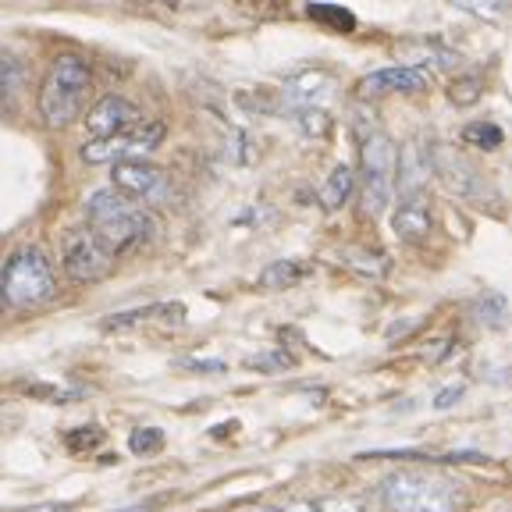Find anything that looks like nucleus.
Segmentation results:
<instances>
[{
	"instance_id": "obj_21",
	"label": "nucleus",
	"mask_w": 512,
	"mask_h": 512,
	"mask_svg": "<svg viewBox=\"0 0 512 512\" xmlns=\"http://www.w3.org/2000/svg\"><path fill=\"white\" fill-rule=\"evenodd\" d=\"M104 441V431L100 427H79V434H68L64 445L72 448V452H86V448H96Z\"/></svg>"
},
{
	"instance_id": "obj_25",
	"label": "nucleus",
	"mask_w": 512,
	"mask_h": 512,
	"mask_svg": "<svg viewBox=\"0 0 512 512\" xmlns=\"http://www.w3.org/2000/svg\"><path fill=\"white\" fill-rule=\"evenodd\" d=\"M0 306H4V296H0Z\"/></svg>"
},
{
	"instance_id": "obj_16",
	"label": "nucleus",
	"mask_w": 512,
	"mask_h": 512,
	"mask_svg": "<svg viewBox=\"0 0 512 512\" xmlns=\"http://www.w3.org/2000/svg\"><path fill=\"white\" fill-rule=\"evenodd\" d=\"M502 128L495 121H473V125L463 128V143L477 146V150H498L502 146Z\"/></svg>"
},
{
	"instance_id": "obj_4",
	"label": "nucleus",
	"mask_w": 512,
	"mask_h": 512,
	"mask_svg": "<svg viewBox=\"0 0 512 512\" xmlns=\"http://www.w3.org/2000/svg\"><path fill=\"white\" fill-rule=\"evenodd\" d=\"M395 168H399V153L395 143L388 139V132L381 128H370L363 132L360 143V200L363 214L381 217L392 203L395 192Z\"/></svg>"
},
{
	"instance_id": "obj_1",
	"label": "nucleus",
	"mask_w": 512,
	"mask_h": 512,
	"mask_svg": "<svg viewBox=\"0 0 512 512\" xmlns=\"http://www.w3.org/2000/svg\"><path fill=\"white\" fill-rule=\"evenodd\" d=\"M381 502L388 512H459L466 484L431 466H402L381 480Z\"/></svg>"
},
{
	"instance_id": "obj_20",
	"label": "nucleus",
	"mask_w": 512,
	"mask_h": 512,
	"mask_svg": "<svg viewBox=\"0 0 512 512\" xmlns=\"http://www.w3.org/2000/svg\"><path fill=\"white\" fill-rule=\"evenodd\" d=\"M310 15L317 18V22H331V25H338V29H345V32H349L352 25H356V18H352L349 11H342V8H328V4H313Z\"/></svg>"
},
{
	"instance_id": "obj_13",
	"label": "nucleus",
	"mask_w": 512,
	"mask_h": 512,
	"mask_svg": "<svg viewBox=\"0 0 512 512\" xmlns=\"http://www.w3.org/2000/svg\"><path fill=\"white\" fill-rule=\"evenodd\" d=\"M22 93V64L15 54H4L0 50V107L4 111H15V100Z\"/></svg>"
},
{
	"instance_id": "obj_2",
	"label": "nucleus",
	"mask_w": 512,
	"mask_h": 512,
	"mask_svg": "<svg viewBox=\"0 0 512 512\" xmlns=\"http://www.w3.org/2000/svg\"><path fill=\"white\" fill-rule=\"evenodd\" d=\"M86 221L89 232L104 242L107 249H132L153 239L157 221L150 217V210H143L139 203L125 200L114 189H100L86 200Z\"/></svg>"
},
{
	"instance_id": "obj_11",
	"label": "nucleus",
	"mask_w": 512,
	"mask_h": 512,
	"mask_svg": "<svg viewBox=\"0 0 512 512\" xmlns=\"http://www.w3.org/2000/svg\"><path fill=\"white\" fill-rule=\"evenodd\" d=\"M392 228L402 242H424L434 228V214H431V200L427 192H413V196H402L399 207L392 214Z\"/></svg>"
},
{
	"instance_id": "obj_10",
	"label": "nucleus",
	"mask_w": 512,
	"mask_h": 512,
	"mask_svg": "<svg viewBox=\"0 0 512 512\" xmlns=\"http://www.w3.org/2000/svg\"><path fill=\"white\" fill-rule=\"evenodd\" d=\"M431 86V75L416 64H395V68H381L360 79V96H384V93H424Z\"/></svg>"
},
{
	"instance_id": "obj_22",
	"label": "nucleus",
	"mask_w": 512,
	"mask_h": 512,
	"mask_svg": "<svg viewBox=\"0 0 512 512\" xmlns=\"http://www.w3.org/2000/svg\"><path fill=\"white\" fill-rule=\"evenodd\" d=\"M317 505H320V512H367L360 498H349V495L324 498V502H317Z\"/></svg>"
},
{
	"instance_id": "obj_9",
	"label": "nucleus",
	"mask_w": 512,
	"mask_h": 512,
	"mask_svg": "<svg viewBox=\"0 0 512 512\" xmlns=\"http://www.w3.org/2000/svg\"><path fill=\"white\" fill-rule=\"evenodd\" d=\"M132 125H139V111L121 96H104L100 104H93V111L86 114V132L93 136V143L100 139H114L121 132H128Z\"/></svg>"
},
{
	"instance_id": "obj_24",
	"label": "nucleus",
	"mask_w": 512,
	"mask_h": 512,
	"mask_svg": "<svg viewBox=\"0 0 512 512\" xmlns=\"http://www.w3.org/2000/svg\"><path fill=\"white\" fill-rule=\"evenodd\" d=\"M160 505V498H150V502H136V505H125V509H114V512H153Z\"/></svg>"
},
{
	"instance_id": "obj_23",
	"label": "nucleus",
	"mask_w": 512,
	"mask_h": 512,
	"mask_svg": "<svg viewBox=\"0 0 512 512\" xmlns=\"http://www.w3.org/2000/svg\"><path fill=\"white\" fill-rule=\"evenodd\" d=\"M278 512H320V505L310 502V498H296V502H288L285 509H278Z\"/></svg>"
},
{
	"instance_id": "obj_14",
	"label": "nucleus",
	"mask_w": 512,
	"mask_h": 512,
	"mask_svg": "<svg viewBox=\"0 0 512 512\" xmlns=\"http://www.w3.org/2000/svg\"><path fill=\"white\" fill-rule=\"evenodd\" d=\"M352 182H356V175H352L345 164H338V168L328 175V182H324V189H320V203H324L328 210H338L345 200H349Z\"/></svg>"
},
{
	"instance_id": "obj_3",
	"label": "nucleus",
	"mask_w": 512,
	"mask_h": 512,
	"mask_svg": "<svg viewBox=\"0 0 512 512\" xmlns=\"http://www.w3.org/2000/svg\"><path fill=\"white\" fill-rule=\"evenodd\" d=\"M93 72L89 64L75 54H61L50 61L47 75L40 82V114L50 128H68L82 114Z\"/></svg>"
},
{
	"instance_id": "obj_19",
	"label": "nucleus",
	"mask_w": 512,
	"mask_h": 512,
	"mask_svg": "<svg viewBox=\"0 0 512 512\" xmlns=\"http://www.w3.org/2000/svg\"><path fill=\"white\" fill-rule=\"evenodd\" d=\"M128 445H132V452L146 456V452H157V448L164 445V434H160L157 427H139V431H132Z\"/></svg>"
},
{
	"instance_id": "obj_15",
	"label": "nucleus",
	"mask_w": 512,
	"mask_h": 512,
	"mask_svg": "<svg viewBox=\"0 0 512 512\" xmlns=\"http://www.w3.org/2000/svg\"><path fill=\"white\" fill-rule=\"evenodd\" d=\"M473 317L484 324V328H502L505 317H509V303L498 292H484V296L473 299Z\"/></svg>"
},
{
	"instance_id": "obj_5",
	"label": "nucleus",
	"mask_w": 512,
	"mask_h": 512,
	"mask_svg": "<svg viewBox=\"0 0 512 512\" xmlns=\"http://www.w3.org/2000/svg\"><path fill=\"white\" fill-rule=\"evenodd\" d=\"M54 271H50L47 256L40 249H18L8 260V267L0 271V296L4 303L15 306V310H29V306H40L47 299H54Z\"/></svg>"
},
{
	"instance_id": "obj_17",
	"label": "nucleus",
	"mask_w": 512,
	"mask_h": 512,
	"mask_svg": "<svg viewBox=\"0 0 512 512\" xmlns=\"http://www.w3.org/2000/svg\"><path fill=\"white\" fill-rule=\"evenodd\" d=\"M306 271H310V267L296 264V260H278L274 267H267L260 281H264L267 288H288V285H296L299 278H306Z\"/></svg>"
},
{
	"instance_id": "obj_18",
	"label": "nucleus",
	"mask_w": 512,
	"mask_h": 512,
	"mask_svg": "<svg viewBox=\"0 0 512 512\" xmlns=\"http://www.w3.org/2000/svg\"><path fill=\"white\" fill-rule=\"evenodd\" d=\"M480 89H484L480 75H459V79H452V89H448V96H452V104L470 107V104H477V100H480Z\"/></svg>"
},
{
	"instance_id": "obj_8",
	"label": "nucleus",
	"mask_w": 512,
	"mask_h": 512,
	"mask_svg": "<svg viewBox=\"0 0 512 512\" xmlns=\"http://www.w3.org/2000/svg\"><path fill=\"white\" fill-rule=\"evenodd\" d=\"M111 182H114V192L132 203H153L168 189L164 171L153 168L150 160H121V164H114Z\"/></svg>"
},
{
	"instance_id": "obj_6",
	"label": "nucleus",
	"mask_w": 512,
	"mask_h": 512,
	"mask_svg": "<svg viewBox=\"0 0 512 512\" xmlns=\"http://www.w3.org/2000/svg\"><path fill=\"white\" fill-rule=\"evenodd\" d=\"M61 264L64 274L79 285H93V281H104L114 267V253L96 239L89 228L75 224L61 235Z\"/></svg>"
},
{
	"instance_id": "obj_7",
	"label": "nucleus",
	"mask_w": 512,
	"mask_h": 512,
	"mask_svg": "<svg viewBox=\"0 0 512 512\" xmlns=\"http://www.w3.org/2000/svg\"><path fill=\"white\" fill-rule=\"evenodd\" d=\"M164 136H168V125H164V121H139V125H132L128 132H121V136H114V139H100V143L89 139V143L82 146V160H89V164L136 160L139 153L157 150V146L164 143Z\"/></svg>"
},
{
	"instance_id": "obj_12",
	"label": "nucleus",
	"mask_w": 512,
	"mask_h": 512,
	"mask_svg": "<svg viewBox=\"0 0 512 512\" xmlns=\"http://www.w3.org/2000/svg\"><path fill=\"white\" fill-rule=\"evenodd\" d=\"M335 96V79L328 72H299L296 79L285 82V100L303 111H324L328 100Z\"/></svg>"
}]
</instances>
